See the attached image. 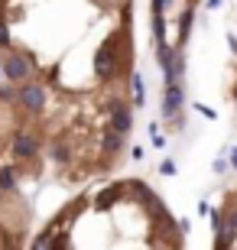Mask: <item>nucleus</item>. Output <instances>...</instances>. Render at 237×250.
<instances>
[{
	"instance_id": "nucleus-1",
	"label": "nucleus",
	"mask_w": 237,
	"mask_h": 250,
	"mask_svg": "<svg viewBox=\"0 0 237 250\" xmlns=\"http://www.w3.org/2000/svg\"><path fill=\"white\" fill-rule=\"evenodd\" d=\"M33 68H36V62H33V56H26V52H17V49H7L3 56H0V72H3V78L7 82H29L33 78Z\"/></svg>"
},
{
	"instance_id": "nucleus-2",
	"label": "nucleus",
	"mask_w": 237,
	"mask_h": 250,
	"mask_svg": "<svg viewBox=\"0 0 237 250\" xmlns=\"http://www.w3.org/2000/svg\"><path fill=\"white\" fill-rule=\"evenodd\" d=\"M108 127L117 130V133H130L133 114H130V104L124 101V98H110L108 101Z\"/></svg>"
},
{
	"instance_id": "nucleus-3",
	"label": "nucleus",
	"mask_w": 237,
	"mask_h": 250,
	"mask_svg": "<svg viewBox=\"0 0 237 250\" xmlns=\"http://www.w3.org/2000/svg\"><path fill=\"white\" fill-rule=\"evenodd\" d=\"M17 101L23 104V111L29 114H43V107H46V88L36 82H23L17 91Z\"/></svg>"
},
{
	"instance_id": "nucleus-4",
	"label": "nucleus",
	"mask_w": 237,
	"mask_h": 250,
	"mask_svg": "<svg viewBox=\"0 0 237 250\" xmlns=\"http://www.w3.org/2000/svg\"><path fill=\"white\" fill-rule=\"evenodd\" d=\"M156 65L163 68V78L166 82H182V72L175 68V49L169 42H156Z\"/></svg>"
},
{
	"instance_id": "nucleus-5",
	"label": "nucleus",
	"mask_w": 237,
	"mask_h": 250,
	"mask_svg": "<svg viewBox=\"0 0 237 250\" xmlns=\"http://www.w3.org/2000/svg\"><path fill=\"white\" fill-rule=\"evenodd\" d=\"M215 247H218V250H231V247H237V205L224 208V231L215 237Z\"/></svg>"
},
{
	"instance_id": "nucleus-6",
	"label": "nucleus",
	"mask_w": 237,
	"mask_h": 250,
	"mask_svg": "<svg viewBox=\"0 0 237 250\" xmlns=\"http://www.w3.org/2000/svg\"><path fill=\"white\" fill-rule=\"evenodd\" d=\"M39 153V137L29 133V130H20L13 133V156L17 159H33Z\"/></svg>"
},
{
	"instance_id": "nucleus-7",
	"label": "nucleus",
	"mask_w": 237,
	"mask_h": 250,
	"mask_svg": "<svg viewBox=\"0 0 237 250\" xmlns=\"http://www.w3.org/2000/svg\"><path fill=\"white\" fill-rule=\"evenodd\" d=\"M124 195H127V182H114V186H108V188H101V192H98V198H94V208L108 211V208H114V205H117Z\"/></svg>"
},
{
	"instance_id": "nucleus-8",
	"label": "nucleus",
	"mask_w": 237,
	"mask_h": 250,
	"mask_svg": "<svg viewBox=\"0 0 237 250\" xmlns=\"http://www.w3.org/2000/svg\"><path fill=\"white\" fill-rule=\"evenodd\" d=\"M124 143H127V133H117V130L104 127V133H101V153L110 156V163L117 159V153L124 149Z\"/></svg>"
},
{
	"instance_id": "nucleus-9",
	"label": "nucleus",
	"mask_w": 237,
	"mask_h": 250,
	"mask_svg": "<svg viewBox=\"0 0 237 250\" xmlns=\"http://www.w3.org/2000/svg\"><path fill=\"white\" fill-rule=\"evenodd\" d=\"M192 23H195V0H189V7H185L182 17H179V36H175V49H182L185 42H189Z\"/></svg>"
},
{
	"instance_id": "nucleus-10",
	"label": "nucleus",
	"mask_w": 237,
	"mask_h": 250,
	"mask_svg": "<svg viewBox=\"0 0 237 250\" xmlns=\"http://www.w3.org/2000/svg\"><path fill=\"white\" fill-rule=\"evenodd\" d=\"M130 91H133V104L143 107L146 104V84H143V75L140 72H130Z\"/></svg>"
},
{
	"instance_id": "nucleus-11",
	"label": "nucleus",
	"mask_w": 237,
	"mask_h": 250,
	"mask_svg": "<svg viewBox=\"0 0 237 250\" xmlns=\"http://www.w3.org/2000/svg\"><path fill=\"white\" fill-rule=\"evenodd\" d=\"M49 156H52L59 166H68V163H72V149H68V143H59V140H55L52 146H49Z\"/></svg>"
},
{
	"instance_id": "nucleus-12",
	"label": "nucleus",
	"mask_w": 237,
	"mask_h": 250,
	"mask_svg": "<svg viewBox=\"0 0 237 250\" xmlns=\"http://www.w3.org/2000/svg\"><path fill=\"white\" fill-rule=\"evenodd\" d=\"M0 192H17V169L13 166L0 169Z\"/></svg>"
},
{
	"instance_id": "nucleus-13",
	"label": "nucleus",
	"mask_w": 237,
	"mask_h": 250,
	"mask_svg": "<svg viewBox=\"0 0 237 250\" xmlns=\"http://www.w3.org/2000/svg\"><path fill=\"white\" fill-rule=\"evenodd\" d=\"M153 39H156V42H163V39H166V17H163V13H153Z\"/></svg>"
},
{
	"instance_id": "nucleus-14",
	"label": "nucleus",
	"mask_w": 237,
	"mask_h": 250,
	"mask_svg": "<svg viewBox=\"0 0 237 250\" xmlns=\"http://www.w3.org/2000/svg\"><path fill=\"white\" fill-rule=\"evenodd\" d=\"M10 42H13V36H10V26L3 23V20H0V56H3V52L10 49Z\"/></svg>"
},
{
	"instance_id": "nucleus-15",
	"label": "nucleus",
	"mask_w": 237,
	"mask_h": 250,
	"mask_svg": "<svg viewBox=\"0 0 237 250\" xmlns=\"http://www.w3.org/2000/svg\"><path fill=\"white\" fill-rule=\"evenodd\" d=\"M211 231H215V237H218L221 231H224V211H211Z\"/></svg>"
},
{
	"instance_id": "nucleus-16",
	"label": "nucleus",
	"mask_w": 237,
	"mask_h": 250,
	"mask_svg": "<svg viewBox=\"0 0 237 250\" xmlns=\"http://www.w3.org/2000/svg\"><path fill=\"white\" fill-rule=\"evenodd\" d=\"M150 140H153V146H156V149H163V146H166V137L159 133V127H156V124H150Z\"/></svg>"
},
{
	"instance_id": "nucleus-17",
	"label": "nucleus",
	"mask_w": 237,
	"mask_h": 250,
	"mask_svg": "<svg viewBox=\"0 0 237 250\" xmlns=\"http://www.w3.org/2000/svg\"><path fill=\"white\" fill-rule=\"evenodd\" d=\"M172 7H175V0H153V13H163L166 17Z\"/></svg>"
},
{
	"instance_id": "nucleus-18",
	"label": "nucleus",
	"mask_w": 237,
	"mask_h": 250,
	"mask_svg": "<svg viewBox=\"0 0 237 250\" xmlns=\"http://www.w3.org/2000/svg\"><path fill=\"white\" fill-rule=\"evenodd\" d=\"M175 172H179V169H175L172 159H163V163H159V176H169V179H172Z\"/></svg>"
},
{
	"instance_id": "nucleus-19",
	"label": "nucleus",
	"mask_w": 237,
	"mask_h": 250,
	"mask_svg": "<svg viewBox=\"0 0 237 250\" xmlns=\"http://www.w3.org/2000/svg\"><path fill=\"white\" fill-rule=\"evenodd\" d=\"M192 111H198L201 117H208V121H215V117H218V114L211 111V107H205V104H192Z\"/></svg>"
},
{
	"instance_id": "nucleus-20",
	"label": "nucleus",
	"mask_w": 237,
	"mask_h": 250,
	"mask_svg": "<svg viewBox=\"0 0 237 250\" xmlns=\"http://www.w3.org/2000/svg\"><path fill=\"white\" fill-rule=\"evenodd\" d=\"M175 228H179V234H189L192 231V221H189V218H179V221H175Z\"/></svg>"
},
{
	"instance_id": "nucleus-21",
	"label": "nucleus",
	"mask_w": 237,
	"mask_h": 250,
	"mask_svg": "<svg viewBox=\"0 0 237 250\" xmlns=\"http://www.w3.org/2000/svg\"><path fill=\"white\" fill-rule=\"evenodd\" d=\"M130 156H133V159H137V163H140V159L146 156V149H143V146H133V149H130Z\"/></svg>"
},
{
	"instance_id": "nucleus-22",
	"label": "nucleus",
	"mask_w": 237,
	"mask_h": 250,
	"mask_svg": "<svg viewBox=\"0 0 237 250\" xmlns=\"http://www.w3.org/2000/svg\"><path fill=\"white\" fill-rule=\"evenodd\" d=\"M228 166H234V169H237V146H234V149H228Z\"/></svg>"
},
{
	"instance_id": "nucleus-23",
	"label": "nucleus",
	"mask_w": 237,
	"mask_h": 250,
	"mask_svg": "<svg viewBox=\"0 0 237 250\" xmlns=\"http://www.w3.org/2000/svg\"><path fill=\"white\" fill-rule=\"evenodd\" d=\"M198 214H205V218H208V214H211V205L208 202H198Z\"/></svg>"
},
{
	"instance_id": "nucleus-24",
	"label": "nucleus",
	"mask_w": 237,
	"mask_h": 250,
	"mask_svg": "<svg viewBox=\"0 0 237 250\" xmlns=\"http://www.w3.org/2000/svg\"><path fill=\"white\" fill-rule=\"evenodd\" d=\"M228 169V159H215V172H224Z\"/></svg>"
},
{
	"instance_id": "nucleus-25",
	"label": "nucleus",
	"mask_w": 237,
	"mask_h": 250,
	"mask_svg": "<svg viewBox=\"0 0 237 250\" xmlns=\"http://www.w3.org/2000/svg\"><path fill=\"white\" fill-rule=\"evenodd\" d=\"M228 46H231V52H237V36L234 33H228Z\"/></svg>"
},
{
	"instance_id": "nucleus-26",
	"label": "nucleus",
	"mask_w": 237,
	"mask_h": 250,
	"mask_svg": "<svg viewBox=\"0 0 237 250\" xmlns=\"http://www.w3.org/2000/svg\"><path fill=\"white\" fill-rule=\"evenodd\" d=\"M205 3H208V10H218L221 3H224V0H205Z\"/></svg>"
},
{
	"instance_id": "nucleus-27",
	"label": "nucleus",
	"mask_w": 237,
	"mask_h": 250,
	"mask_svg": "<svg viewBox=\"0 0 237 250\" xmlns=\"http://www.w3.org/2000/svg\"><path fill=\"white\" fill-rule=\"evenodd\" d=\"M234 107H237V88H234Z\"/></svg>"
}]
</instances>
